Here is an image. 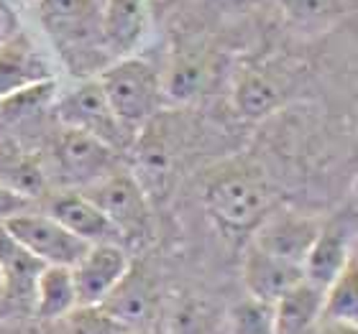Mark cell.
<instances>
[{
    "mask_svg": "<svg viewBox=\"0 0 358 334\" xmlns=\"http://www.w3.org/2000/svg\"><path fill=\"white\" fill-rule=\"evenodd\" d=\"M271 194L264 176L248 166H228L205 184V209L223 230H254L268 215Z\"/></svg>",
    "mask_w": 358,
    "mask_h": 334,
    "instance_id": "cell-1",
    "label": "cell"
},
{
    "mask_svg": "<svg viewBox=\"0 0 358 334\" xmlns=\"http://www.w3.org/2000/svg\"><path fill=\"white\" fill-rule=\"evenodd\" d=\"M123 126L136 133L154 118L162 103V77L149 61L123 56L105 67L95 79Z\"/></svg>",
    "mask_w": 358,
    "mask_h": 334,
    "instance_id": "cell-2",
    "label": "cell"
},
{
    "mask_svg": "<svg viewBox=\"0 0 358 334\" xmlns=\"http://www.w3.org/2000/svg\"><path fill=\"white\" fill-rule=\"evenodd\" d=\"M57 115H59L64 128L92 135L100 143L110 146L113 151L128 149L134 141V133L113 112V107L108 105L103 89L95 79L83 82L80 87H75L72 92L62 97L57 103Z\"/></svg>",
    "mask_w": 358,
    "mask_h": 334,
    "instance_id": "cell-3",
    "label": "cell"
},
{
    "mask_svg": "<svg viewBox=\"0 0 358 334\" xmlns=\"http://www.w3.org/2000/svg\"><path fill=\"white\" fill-rule=\"evenodd\" d=\"M10 238L21 248L41 260L44 266H64L72 268L77 260L87 252V243L64 230L52 215H41V212H23L0 225Z\"/></svg>",
    "mask_w": 358,
    "mask_h": 334,
    "instance_id": "cell-4",
    "label": "cell"
},
{
    "mask_svg": "<svg viewBox=\"0 0 358 334\" xmlns=\"http://www.w3.org/2000/svg\"><path fill=\"white\" fill-rule=\"evenodd\" d=\"M87 197L103 209V215L118 230L120 240H138L151 230V209L138 179L126 171H113L110 176L87 189Z\"/></svg>",
    "mask_w": 358,
    "mask_h": 334,
    "instance_id": "cell-5",
    "label": "cell"
},
{
    "mask_svg": "<svg viewBox=\"0 0 358 334\" xmlns=\"http://www.w3.org/2000/svg\"><path fill=\"white\" fill-rule=\"evenodd\" d=\"M320 217L297 212V209H279L256 225L254 235H251V245L302 268L307 252L320 235Z\"/></svg>",
    "mask_w": 358,
    "mask_h": 334,
    "instance_id": "cell-6",
    "label": "cell"
},
{
    "mask_svg": "<svg viewBox=\"0 0 358 334\" xmlns=\"http://www.w3.org/2000/svg\"><path fill=\"white\" fill-rule=\"evenodd\" d=\"M54 158L62 171V179L69 184L92 186L118 171V151L100 143L97 138L80 130L64 128L54 146Z\"/></svg>",
    "mask_w": 358,
    "mask_h": 334,
    "instance_id": "cell-7",
    "label": "cell"
},
{
    "mask_svg": "<svg viewBox=\"0 0 358 334\" xmlns=\"http://www.w3.org/2000/svg\"><path fill=\"white\" fill-rule=\"evenodd\" d=\"M131 271V258L118 243L90 245L87 252L72 266L80 306H100Z\"/></svg>",
    "mask_w": 358,
    "mask_h": 334,
    "instance_id": "cell-8",
    "label": "cell"
},
{
    "mask_svg": "<svg viewBox=\"0 0 358 334\" xmlns=\"http://www.w3.org/2000/svg\"><path fill=\"white\" fill-rule=\"evenodd\" d=\"M353 258H356V252H353V225L345 222V217H336L330 222H322L320 235H317V240L307 252L305 263H302V275H305L307 283L325 291V286Z\"/></svg>",
    "mask_w": 358,
    "mask_h": 334,
    "instance_id": "cell-9",
    "label": "cell"
},
{
    "mask_svg": "<svg viewBox=\"0 0 358 334\" xmlns=\"http://www.w3.org/2000/svg\"><path fill=\"white\" fill-rule=\"evenodd\" d=\"M241 278H243L248 298L262 301V304L268 306H274L287 291H292L297 283L305 281L299 266L287 263L282 258H274V255L259 250L251 243H248L246 252H243Z\"/></svg>",
    "mask_w": 358,
    "mask_h": 334,
    "instance_id": "cell-10",
    "label": "cell"
},
{
    "mask_svg": "<svg viewBox=\"0 0 358 334\" xmlns=\"http://www.w3.org/2000/svg\"><path fill=\"white\" fill-rule=\"evenodd\" d=\"M97 29L105 52H110L115 59L131 56L149 29L146 0H105L103 10L97 13Z\"/></svg>",
    "mask_w": 358,
    "mask_h": 334,
    "instance_id": "cell-11",
    "label": "cell"
},
{
    "mask_svg": "<svg viewBox=\"0 0 358 334\" xmlns=\"http://www.w3.org/2000/svg\"><path fill=\"white\" fill-rule=\"evenodd\" d=\"M57 222L85 240L87 245H103V243H118L120 235L110 225V220L103 215V209L90 199L87 194L80 192H64L57 194L49 204V212Z\"/></svg>",
    "mask_w": 358,
    "mask_h": 334,
    "instance_id": "cell-12",
    "label": "cell"
},
{
    "mask_svg": "<svg viewBox=\"0 0 358 334\" xmlns=\"http://www.w3.org/2000/svg\"><path fill=\"white\" fill-rule=\"evenodd\" d=\"M46 79H52L49 67L26 36L10 38L0 46V100Z\"/></svg>",
    "mask_w": 358,
    "mask_h": 334,
    "instance_id": "cell-13",
    "label": "cell"
},
{
    "mask_svg": "<svg viewBox=\"0 0 358 334\" xmlns=\"http://www.w3.org/2000/svg\"><path fill=\"white\" fill-rule=\"evenodd\" d=\"M159 296L157 289L151 286L146 278H138L134 271H128L126 278L118 283V289L105 298L100 309H103L113 321H118L120 327H143L146 321L154 319Z\"/></svg>",
    "mask_w": 358,
    "mask_h": 334,
    "instance_id": "cell-14",
    "label": "cell"
},
{
    "mask_svg": "<svg viewBox=\"0 0 358 334\" xmlns=\"http://www.w3.org/2000/svg\"><path fill=\"white\" fill-rule=\"evenodd\" d=\"M276 334H313L322 321V289L313 283H297L274 306Z\"/></svg>",
    "mask_w": 358,
    "mask_h": 334,
    "instance_id": "cell-15",
    "label": "cell"
},
{
    "mask_svg": "<svg viewBox=\"0 0 358 334\" xmlns=\"http://www.w3.org/2000/svg\"><path fill=\"white\" fill-rule=\"evenodd\" d=\"M80 306L72 268L44 266L34 286V312L41 319H64Z\"/></svg>",
    "mask_w": 358,
    "mask_h": 334,
    "instance_id": "cell-16",
    "label": "cell"
},
{
    "mask_svg": "<svg viewBox=\"0 0 358 334\" xmlns=\"http://www.w3.org/2000/svg\"><path fill=\"white\" fill-rule=\"evenodd\" d=\"M44 263L36 260L26 248H21L3 227H0V273H3V296L34 304V286Z\"/></svg>",
    "mask_w": 358,
    "mask_h": 334,
    "instance_id": "cell-17",
    "label": "cell"
},
{
    "mask_svg": "<svg viewBox=\"0 0 358 334\" xmlns=\"http://www.w3.org/2000/svg\"><path fill=\"white\" fill-rule=\"evenodd\" d=\"M38 3L49 31L69 46L85 41L92 29H97V10L92 0H38Z\"/></svg>",
    "mask_w": 358,
    "mask_h": 334,
    "instance_id": "cell-18",
    "label": "cell"
},
{
    "mask_svg": "<svg viewBox=\"0 0 358 334\" xmlns=\"http://www.w3.org/2000/svg\"><path fill=\"white\" fill-rule=\"evenodd\" d=\"M282 82L264 72V69H246L238 77L233 100L243 118L259 120L266 118L268 112H274L282 105Z\"/></svg>",
    "mask_w": 358,
    "mask_h": 334,
    "instance_id": "cell-19",
    "label": "cell"
},
{
    "mask_svg": "<svg viewBox=\"0 0 358 334\" xmlns=\"http://www.w3.org/2000/svg\"><path fill=\"white\" fill-rule=\"evenodd\" d=\"M210 82V67L205 56L200 54H179L172 59L166 77L162 82V95H166L174 103H189L197 95H202V89Z\"/></svg>",
    "mask_w": 358,
    "mask_h": 334,
    "instance_id": "cell-20",
    "label": "cell"
},
{
    "mask_svg": "<svg viewBox=\"0 0 358 334\" xmlns=\"http://www.w3.org/2000/svg\"><path fill=\"white\" fill-rule=\"evenodd\" d=\"M322 321L358 327V263L356 258L322 291Z\"/></svg>",
    "mask_w": 358,
    "mask_h": 334,
    "instance_id": "cell-21",
    "label": "cell"
},
{
    "mask_svg": "<svg viewBox=\"0 0 358 334\" xmlns=\"http://www.w3.org/2000/svg\"><path fill=\"white\" fill-rule=\"evenodd\" d=\"M228 334H276L271 306L248 296L236 301L228 309Z\"/></svg>",
    "mask_w": 358,
    "mask_h": 334,
    "instance_id": "cell-22",
    "label": "cell"
},
{
    "mask_svg": "<svg viewBox=\"0 0 358 334\" xmlns=\"http://www.w3.org/2000/svg\"><path fill=\"white\" fill-rule=\"evenodd\" d=\"M284 15L297 26H325L343 13L345 0H279Z\"/></svg>",
    "mask_w": 358,
    "mask_h": 334,
    "instance_id": "cell-23",
    "label": "cell"
},
{
    "mask_svg": "<svg viewBox=\"0 0 358 334\" xmlns=\"http://www.w3.org/2000/svg\"><path fill=\"white\" fill-rule=\"evenodd\" d=\"M64 334H126L100 306H77L64 317Z\"/></svg>",
    "mask_w": 358,
    "mask_h": 334,
    "instance_id": "cell-24",
    "label": "cell"
},
{
    "mask_svg": "<svg viewBox=\"0 0 358 334\" xmlns=\"http://www.w3.org/2000/svg\"><path fill=\"white\" fill-rule=\"evenodd\" d=\"M164 334H210V309L202 301L185 298L169 317Z\"/></svg>",
    "mask_w": 358,
    "mask_h": 334,
    "instance_id": "cell-25",
    "label": "cell"
},
{
    "mask_svg": "<svg viewBox=\"0 0 358 334\" xmlns=\"http://www.w3.org/2000/svg\"><path fill=\"white\" fill-rule=\"evenodd\" d=\"M31 207H34V199L13 192L10 186L0 184V225L6 222V220H10V217H15V215L31 212Z\"/></svg>",
    "mask_w": 358,
    "mask_h": 334,
    "instance_id": "cell-26",
    "label": "cell"
},
{
    "mask_svg": "<svg viewBox=\"0 0 358 334\" xmlns=\"http://www.w3.org/2000/svg\"><path fill=\"white\" fill-rule=\"evenodd\" d=\"M313 334H358V327L353 324H333V321H320Z\"/></svg>",
    "mask_w": 358,
    "mask_h": 334,
    "instance_id": "cell-27",
    "label": "cell"
},
{
    "mask_svg": "<svg viewBox=\"0 0 358 334\" xmlns=\"http://www.w3.org/2000/svg\"><path fill=\"white\" fill-rule=\"evenodd\" d=\"M3 289H6V283H3V273H0V296H3Z\"/></svg>",
    "mask_w": 358,
    "mask_h": 334,
    "instance_id": "cell-28",
    "label": "cell"
}]
</instances>
